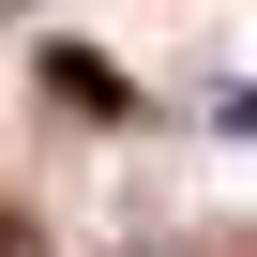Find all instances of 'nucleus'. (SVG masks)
<instances>
[{
  "label": "nucleus",
  "mask_w": 257,
  "mask_h": 257,
  "mask_svg": "<svg viewBox=\"0 0 257 257\" xmlns=\"http://www.w3.org/2000/svg\"><path fill=\"white\" fill-rule=\"evenodd\" d=\"M212 121H227V137H257V91H212Z\"/></svg>",
  "instance_id": "nucleus-3"
},
{
  "label": "nucleus",
  "mask_w": 257,
  "mask_h": 257,
  "mask_svg": "<svg viewBox=\"0 0 257 257\" xmlns=\"http://www.w3.org/2000/svg\"><path fill=\"white\" fill-rule=\"evenodd\" d=\"M46 91H61L76 121H137V76H121V61H91V46H46Z\"/></svg>",
  "instance_id": "nucleus-1"
},
{
  "label": "nucleus",
  "mask_w": 257,
  "mask_h": 257,
  "mask_svg": "<svg viewBox=\"0 0 257 257\" xmlns=\"http://www.w3.org/2000/svg\"><path fill=\"white\" fill-rule=\"evenodd\" d=\"M0 257H46V227H31V212H16V197H0Z\"/></svg>",
  "instance_id": "nucleus-2"
}]
</instances>
